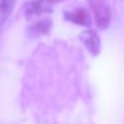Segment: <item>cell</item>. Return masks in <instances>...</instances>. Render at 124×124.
I'll return each instance as SVG.
<instances>
[{"instance_id":"6da1fadb","label":"cell","mask_w":124,"mask_h":124,"mask_svg":"<svg viewBox=\"0 0 124 124\" xmlns=\"http://www.w3.org/2000/svg\"><path fill=\"white\" fill-rule=\"evenodd\" d=\"M89 4L92 7L95 14L96 25L99 30H106L110 24V9L106 0H89Z\"/></svg>"},{"instance_id":"7a4b0ae2","label":"cell","mask_w":124,"mask_h":124,"mask_svg":"<svg viewBox=\"0 0 124 124\" xmlns=\"http://www.w3.org/2000/svg\"><path fill=\"white\" fill-rule=\"evenodd\" d=\"M79 38L90 54L97 56L100 52V39L94 30H87L79 35Z\"/></svg>"},{"instance_id":"3957f363","label":"cell","mask_w":124,"mask_h":124,"mask_svg":"<svg viewBox=\"0 0 124 124\" xmlns=\"http://www.w3.org/2000/svg\"><path fill=\"white\" fill-rule=\"evenodd\" d=\"M49 2L47 0H35L31 2L26 8V15L27 16H37L44 13L51 12V9L48 6Z\"/></svg>"},{"instance_id":"277c9868","label":"cell","mask_w":124,"mask_h":124,"mask_svg":"<svg viewBox=\"0 0 124 124\" xmlns=\"http://www.w3.org/2000/svg\"><path fill=\"white\" fill-rule=\"evenodd\" d=\"M64 15H65L66 20L77 24V25L88 26L90 24L89 14H88V12L86 10H84V9H77V10L72 11V12H65Z\"/></svg>"},{"instance_id":"5b68a950","label":"cell","mask_w":124,"mask_h":124,"mask_svg":"<svg viewBox=\"0 0 124 124\" xmlns=\"http://www.w3.org/2000/svg\"><path fill=\"white\" fill-rule=\"evenodd\" d=\"M51 21L49 19H45L41 20V21H38L36 23H34L33 25L30 26L28 28V32L32 35L36 36V35H44V34H48L51 28Z\"/></svg>"},{"instance_id":"8992f818","label":"cell","mask_w":124,"mask_h":124,"mask_svg":"<svg viewBox=\"0 0 124 124\" xmlns=\"http://www.w3.org/2000/svg\"><path fill=\"white\" fill-rule=\"evenodd\" d=\"M16 0H0V22H4L12 11L14 10V6Z\"/></svg>"},{"instance_id":"52a82bcc","label":"cell","mask_w":124,"mask_h":124,"mask_svg":"<svg viewBox=\"0 0 124 124\" xmlns=\"http://www.w3.org/2000/svg\"><path fill=\"white\" fill-rule=\"evenodd\" d=\"M49 3H59L61 1H64V0H47Z\"/></svg>"}]
</instances>
